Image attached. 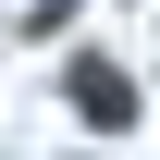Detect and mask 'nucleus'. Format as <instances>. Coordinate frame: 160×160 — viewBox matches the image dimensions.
Listing matches in <instances>:
<instances>
[{
  "label": "nucleus",
  "instance_id": "f257e3e1",
  "mask_svg": "<svg viewBox=\"0 0 160 160\" xmlns=\"http://www.w3.org/2000/svg\"><path fill=\"white\" fill-rule=\"evenodd\" d=\"M74 111H86V123H123V111H136V86H123L111 62H74Z\"/></svg>",
  "mask_w": 160,
  "mask_h": 160
}]
</instances>
